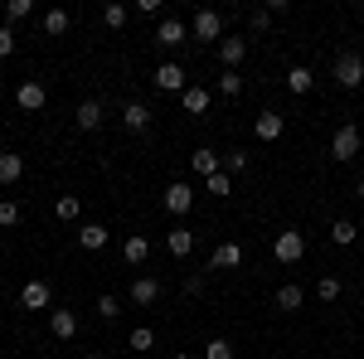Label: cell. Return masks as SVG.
Instances as JSON below:
<instances>
[{"instance_id":"cell-38","label":"cell","mask_w":364,"mask_h":359,"mask_svg":"<svg viewBox=\"0 0 364 359\" xmlns=\"http://www.w3.org/2000/svg\"><path fill=\"white\" fill-rule=\"evenodd\" d=\"M10 54H15V29L0 25V58H10Z\"/></svg>"},{"instance_id":"cell-9","label":"cell","mask_w":364,"mask_h":359,"mask_svg":"<svg viewBox=\"0 0 364 359\" xmlns=\"http://www.w3.org/2000/svg\"><path fill=\"white\" fill-rule=\"evenodd\" d=\"M49 102V92H44V83H34V78H25V83L15 87V107L20 112H39Z\"/></svg>"},{"instance_id":"cell-30","label":"cell","mask_w":364,"mask_h":359,"mask_svg":"<svg viewBox=\"0 0 364 359\" xmlns=\"http://www.w3.org/2000/svg\"><path fill=\"white\" fill-rule=\"evenodd\" d=\"M219 92H224V97H238V92H243V73L224 68V73H219Z\"/></svg>"},{"instance_id":"cell-4","label":"cell","mask_w":364,"mask_h":359,"mask_svg":"<svg viewBox=\"0 0 364 359\" xmlns=\"http://www.w3.org/2000/svg\"><path fill=\"white\" fill-rule=\"evenodd\" d=\"M190 39H224V15L219 10H195V20H190Z\"/></svg>"},{"instance_id":"cell-19","label":"cell","mask_w":364,"mask_h":359,"mask_svg":"<svg viewBox=\"0 0 364 359\" xmlns=\"http://www.w3.org/2000/svg\"><path fill=\"white\" fill-rule=\"evenodd\" d=\"M287 87H291L296 97H306L311 87H316V73H311L306 63H291V68H287Z\"/></svg>"},{"instance_id":"cell-1","label":"cell","mask_w":364,"mask_h":359,"mask_svg":"<svg viewBox=\"0 0 364 359\" xmlns=\"http://www.w3.org/2000/svg\"><path fill=\"white\" fill-rule=\"evenodd\" d=\"M272 257H277L282 267H296L306 257V233L301 228H282L277 238H272Z\"/></svg>"},{"instance_id":"cell-7","label":"cell","mask_w":364,"mask_h":359,"mask_svg":"<svg viewBox=\"0 0 364 359\" xmlns=\"http://www.w3.org/2000/svg\"><path fill=\"white\" fill-rule=\"evenodd\" d=\"M243 58H248V34H224V39H219V63L238 73Z\"/></svg>"},{"instance_id":"cell-21","label":"cell","mask_w":364,"mask_h":359,"mask_svg":"<svg viewBox=\"0 0 364 359\" xmlns=\"http://www.w3.org/2000/svg\"><path fill=\"white\" fill-rule=\"evenodd\" d=\"M122 257H127V267H141V262L151 257V243H146L141 233H132V238L122 243Z\"/></svg>"},{"instance_id":"cell-31","label":"cell","mask_w":364,"mask_h":359,"mask_svg":"<svg viewBox=\"0 0 364 359\" xmlns=\"http://www.w3.org/2000/svg\"><path fill=\"white\" fill-rule=\"evenodd\" d=\"M29 15H34L29 0H5V20H10V25H15V20H29Z\"/></svg>"},{"instance_id":"cell-39","label":"cell","mask_w":364,"mask_h":359,"mask_svg":"<svg viewBox=\"0 0 364 359\" xmlns=\"http://www.w3.org/2000/svg\"><path fill=\"white\" fill-rule=\"evenodd\" d=\"M248 25L252 29H267V25H272V10H267V5H257V10L248 15Z\"/></svg>"},{"instance_id":"cell-8","label":"cell","mask_w":364,"mask_h":359,"mask_svg":"<svg viewBox=\"0 0 364 359\" xmlns=\"http://www.w3.org/2000/svg\"><path fill=\"white\" fill-rule=\"evenodd\" d=\"M185 39H190V25H185V20H175V15H166V20L156 25V44H161V49H180Z\"/></svg>"},{"instance_id":"cell-20","label":"cell","mask_w":364,"mask_h":359,"mask_svg":"<svg viewBox=\"0 0 364 359\" xmlns=\"http://www.w3.org/2000/svg\"><path fill=\"white\" fill-rule=\"evenodd\" d=\"M122 127H127V132H146V127H151V107H146V102H127V107H122Z\"/></svg>"},{"instance_id":"cell-17","label":"cell","mask_w":364,"mask_h":359,"mask_svg":"<svg viewBox=\"0 0 364 359\" xmlns=\"http://www.w3.org/2000/svg\"><path fill=\"white\" fill-rule=\"evenodd\" d=\"M49 331H54V340H73V335H78V316H73V311H49Z\"/></svg>"},{"instance_id":"cell-34","label":"cell","mask_w":364,"mask_h":359,"mask_svg":"<svg viewBox=\"0 0 364 359\" xmlns=\"http://www.w3.org/2000/svg\"><path fill=\"white\" fill-rule=\"evenodd\" d=\"M20 223V204L15 199H0V228H15Z\"/></svg>"},{"instance_id":"cell-41","label":"cell","mask_w":364,"mask_h":359,"mask_svg":"<svg viewBox=\"0 0 364 359\" xmlns=\"http://www.w3.org/2000/svg\"><path fill=\"white\" fill-rule=\"evenodd\" d=\"M355 194H360V199H364V180H360V185H355Z\"/></svg>"},{"instance_id":"cell-24","label":"cell","mask_w":364,"mask_h":359,"mask_svg":"<svg viewBox=\"0 0 364 359\" xmlns=\"http://www.w3.org/2000/svg\"><path fill=\"white\" fill-rule=\"evenodd\" d=\"M25 175V156H15V151H5L0 156V185H15Z\"/></svg>"},{"instance_id":"cell-15","label":"cell","mask_w":364,"mask_h":359,"mask_svg":"<svg viewBox=\"0 0 364 359\" xmlns=\"http://www.w3.org/2000/svg\"><path fill=\"white\" fill-rule=\"evenodd\" d=\"M73 122H78V132H97V127H102V102H97V97H87V102H78V112H73Z\"/></svg>"},{"instance_id":"cell-22","label":"cell","mask_w":364,"mask_h":359,"mask_svg":"<svg viewBox=\"0 0 364 359\" xmlns=\"http://www.w3.org/2000/svg\"><path fill=\"white\" fill-rule=\"evenodd\" d=\"M170 257H190L195 252V228H170Z\"/></svg>"},{"instance_id":"cell-29","label":"cell","mask_w":364,"mask_h":359,"mask_svg":"<svg viewBox=\"0 0 364 359\" xmlns=\"http://www.w3.org/2000/svg\"><path fill=\"white\" fill-rule=\"evenodd\" d=\"M102 25H107V29H122V25H127V5H122V0L102 5Z\"/></svg>"},{"instance_id":"cell-43","label":"cell","mask_w":364,"mask_h":359,"mask_svg":"<svg viewBox=\"0 0 364 359\" xmlns=\"http://www.w3.org/2000/svg\"><path fill=\"white\" fill-rule=\"evenodd\" d=\"M170 359H190V355H170Z\"/></svg>"},{"instance_id":"cell-25","label":"cell","mask_w":364,"mask_h":359,"mask_svg":"<svg viewBox=\"0 0 364 359\" xmlns=\"http://www.w3.org/2000/svg\"><path fill=\"white\" fill-rule=\"evenodd\" d=\"M78 214H83V199H78V194H58V199H54V219L73 223Z\"/></svg>"},{"instance_id":"cell-14","label":"cell","mask_w":364,"mask_h":359,"mask_svg":"<svg viewBox=\"0 0 364 359\" xmlns=\"http://www.w3.org/2000/svg\"><path fill=\"white\" fill-rule=\"evenodd\" d=\"M107 238H112V233H107L102 223H83V228H78V248H83V252H102V248H107Z\"/></svg>"},{"instance_id":"cell-42","label":"cell","mask_w":364,"mask_h":359,"mask_svg":"<svg viewBox=\"0 0 364 359\" xmlns=\"http://www.w3.org/2000/svg\"><path fill=\"white\" fill-rule=\"evenodd\" d=\"M87 359H107V355H97V350H92V355H87Z\"/></svg>"},{"instance_id":"cell-18","label":"cell","mask_w":364,"mask_h":359,"mask_svg":"<svg viewBox=\"0 0 364 359\" xmlns=\"http://www.w3.org/2000/svg\"><path fill=\"white\" fill-rule=\"evenodd\" d=\"M180 107L190 112V117H204V112H209V87L190 83V87H185V92H180Z\"/></svg>"},{"instance_id":"cell-28","label":"cell","mask_w":364,"mask_h":359,"mask_svg":"<svg viewBox=\"0 0 364 359\" xmlns=\"http://www.w3.org/2000/svg\"><path fill=\"white\" fill-rule=\"evenodd\" d=\"M340 291H345V282H340V277H321V282H316V296H321V301L331 306V301H340Z\"/></svg>"},{"instance_id":"cell-36","label":"cell","mask_w":364,"mask_h":359,"mask_svg":"<svg viewBox=\"0 0 364 359\" xmlns=\"http://www.w3.org/2000/svg\"><path fill=\"white\" fill-rule=\"evenodd\" d=\"M209 194H233V175H224V170L209 175Z\"/></svg>"},{"instance_id":"cell-16","label":"cell","mask_w":364,"mask_h":359,"mask_svg":"<svg viewBox=\"0 0 364 359\" xmlns=\"http://www.w3.org/2000/svg\"><path fill=\"white\" fill-rule=\"evenodd\" d=\"M161 301V282L156 277H136L132 282V306H156Z\"/></svg>"},{"instance_id":"cell-26","label":"cell","mask_w":364,"mask_h":359,"mask_svg":"<svg viewBox=\"0 0 364 359\" xmlns=\"http://www.w3.org/2000/svg\"><path fill=\"white\" fill-rule=\"evenodd\" d=\"M301 301H306V291H301L296 282H282L277 286V306L282 311H301Z\"/></svg>"},{"instance_id":"cell-6","label":"cell","mask_w":364,"mask_h":359,"mask_svg":"<svg viewBox=\"0 0 364 359\" xmlns=\"http://www.w3.org/2000/svg\"><path fill=\"white\" fill-rule=\"evenodd\" d=\"M190 209H195V190H190L185 180H170L166 185V214L180 219V214H190Z\"/></svg>"},{"instance_id":"cell-37","label":"cell","mask_w":364,"mask_h":359,"mask_svg":"<svg viewBox=\"0 0 364 359\" xmlns=\"http://www.w3.org/2000/svg\"><path fill=\"white\" fill-rule=\"evenodd\" d=\"M151 345H156V331L136 326V331H132V350H151Z\"/></svg>"},{"instance_id":"cell-3","label":"cell","mask_w":364,"mask_h":359,"mask_svg":"<svg viewBox=\"0 0 364 359\" xmlns=\"http://www.w3.org/2000/svg\"><path fill=\"white\" fill-rule=\"evenodd\" d=\"M360 146H364V136H360V127H340L336 136H331V161H355L360 156Z\"/></svg>"},{"instance_id":"cell-2","label":"cell","mask_w":364,"mask_h":359,"mask_svg":"<svg viewBox=\"0 0 364 359\" xmlns=\"http://www.w3.org/2000/svg\"><path fill=\"white\" fill-rule=\"evenodd\" d=\"M151 83H156V92H175V97H180V92L190 87V73H185V68H180L175 58H166V63H161V68L151 73Z\"/></svg>"},{"instance_id":"cell-32","label":"cell","mask_w":364,"mask_h":359,"mask_svg":"<svg viewBox=\"0 0 364 359\" xmlns=\"http://www.w3.org/2000/svg\"><path fill=\"white\" fill-rule=\"evenodd\" d=\"M248 170V151H228L224 156V175H243Z\"/></svg>"},{"instance_id":"cell-33","label":"cell","mask_w":364,"mask_h":359,"mask_svg":"<svg viewBox=\"0 0 364 359\" xmlns=\"http://www.w3.org/2000/svg\"><path fill=\"white\" fill-rule=\"evenodd\" d=\"M204 359H233V345H228V340H219V335H214V340H209V345H204Z\"/></svg>"},{"instance_id":"cell-10","label":"cell","mask_w":364,"mask_h":359,"mask_svg":"<svg viewBox=\"0 0 364 359\" xmlns=\"http://www.w3.org/2000/svg\"><path fill=\"white\" fill-rule=\"evenodd\" d=\"M20 306H25V311H49V306H54V291H49V282H25V291H20Z\"/></svg>"},{"instance_id":"cell-23","label":"cell","mask_w":364,"mask_h":359,"mask_svg":"<svg viewBox=\"0 0 364 359\" xmlns=\"http://www.w3.org/2000/svg\"><path fill=\"white\" fill-rule=\"evenodd\" d=\"M39 25H44V34H49V39H58V34H68L73 15H68V10H44V20H39Z\"/></svg>"},{"instance_id":"cell-5","label":"cell","mask_w":364,"mask_h":359,"mask_svg":"<svg viewBox=\"0 0 364 359\" xmlns=\"http://www.w3.org/2000/svg\"><path fill=\"white\" fill-rule=\"evenodd\" d=\"M331 78H336L340 87H360L364 83V58L360 54H340L336 68H331Z\"/></svg>"},{"instance_id":"cell-13","label":"cell","mask_w":364,"mask_h":359,"mask_svg":"<svg viewBox=\"0 0 364 359\" xmlns=\"http://www.w3.org/2000/svg\"><path fill=\"white\" fill-rule=\"evenodd\" d=\"M252 132H257V141H277L287 132V117L282 112H257V127Z\"/></svg>"},{"instance_id":"cell-27","label":"cell","mask_w":364,"mask_h":359,"mask_svg":"<svg viewBox=\"0 0 364 359\" xmlns=\"http://www.w3.org/2000/svg\"><path fill=\"white\" fill-rule=\"evenodd\" d=\"M355 238H360V228H355L350 219H336V223H331V243H336V248H350Z\"/></svg>"},{"instance_id":"cell-35","label":"cell","mask_w":364,"mask_h":359,"mask_svg":"<svg viewBox=\"0 0 364 359\" xmlns=\"http://www.w3.org/2000/svg\"><path fill=\"white\" fill-rule=\"evenodd\" d=\"M97 316H102V321H117V316H122V301H117V296H97Z\"/></svg>"},{"instance_id":"cell-12","label":"cell","mask_w":364,"mask_h":359,"mask_svg":"<svg viewBox=\"0 0 364 359\" xmlns=\"http://www.w3.org/2000/svg\"><path fill=\"white\" fill-rule=\"evenodd\" d=\"M243 262V248L238 243H219V248L209 252V272H228V267H238Z\"/></svg>"},{"instance_id":"cell-40","label":"cell","mask_w":364,"mask_h":359,"mask_svg":"<svg viewBox=\"0 0 364 359\" xmlns=\"http://www.w3.org/2000/svg\"><path fill=\"white\" fill-rule=\"evenodd\" d=\"M185 291H190V296H199V291H204V277H199V272L185 277Z\"/></svg>"},{"instance_id":"cell-11","label":"cell","mask_w":364,"mask_h":359,"mask_svg":"<svg viewBox=\"0 0 364 359\" xmlns=\"http://www.w3.org/2000/svg\"><path fill=\"white\" fill-rule=\"evenodd\" d=\"M190 170L209 180V175H219V170H224V156H219V151H209V146H199L195 156H190Z\"/></svg>"}]
</instances>
